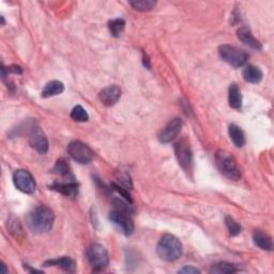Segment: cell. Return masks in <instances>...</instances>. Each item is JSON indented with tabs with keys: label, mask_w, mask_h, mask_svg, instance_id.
Here are the masks:
<instances>
[{
	"label": "cell",
	"mask_w": 274,
	"mask_h": 274,
	"mask_svg": "<svg viewBox=\"0 0 274 274\" xmlns=\"http://www.w3.org/2000/svg\"><path fill=\"white\" fill-rule=\"evenodd\" d=\"M112 205L114 207V210H118V211L128 213V214H131V213L134 212L133 207H132L131 203H129L128 200H125V199L123 200L121 198L115 197L112 200Z\"/></svg>",
	"instance_id": "7402d4cb"
},
{
	"label": "cell",
	"mask_w": 274,
	"mask_h": 274,
	"mask_svg": "<svg viewBox=\"0 0 274 274\" xmlns=\"http://www.w3.org/2000/svg\"><path fill=\"white\" fill-rule=\"evenodd\" d=\"M238 271V269L235 265H231L228 262H220L218 265L212 267L210 272L211 273H219V274H228V273H235Z\"/></svg>",
	"instance_id": "603a6c76"
},
{
	"label": "cell",
	"mask_w": 274,
	"mask_h": 274,
	"mask_svg": "<svg viewBox=\"0 0 274 274\" xmlns=\"http://www.w3.org/2000/svg\"><path fill=\"white\" fill-rule=\"evenodd\" d=\"M86 257L89 263L93 268V270L97 272L105 270L109 263L108 252L103 245L99 243H93L88 246Z\"/></svg>",
	"instance_id": "277c9868"
},
{
	"label": "cell",
	"mask_w": 274,
	"mask_h": 274,
	"mask_svg": "<svg viewBox=\"0 0 274 274\" xmlns=\"http://www.w3.org/2000/svg\"><path fill=\"white\" fill-rule=\"evenodd\" d=\"M228 132H229L230 139L233 140V143L237 147L241 148V147H243L245 145V135L243 133V131H242L238 125L230 124Z\"/></svg>",
	"instance_id": "ffe728a7"
},
{
	"label": "cell",
	"mask_w": 274,
	"mask_h": 274,
	"mask_svg": "<svg viewBox=\"0 0 274 274\" xmlns=\"http://www.w3.org/2000/svg\"><path fill=\"white\" fill-rule=\"evenodd\" d=\"M179 273H186V274H197L200 273L198 269L194 267H184L181 270H179Z\"/></svg>",
	"instance_id": "f1b7e54d"
},
{
	"label": "cell",
	"mask_w": 274,
	"mask_h": 274,
	"mask_svg": "<svg viewBox=\"0 0 274 274\" xmlns=\"http://www.w3.org/2000/svg\"><path fill=\"white\" fill-rule=\"evenodd\" d=\"M253 240H254V243L263 251L273 250L272 238L269 235L262 233V231H255L254 235H253Z\"/></svg>",
	"instance_id": "9a60e30c"
},
{
	"label": "cell",
	"mask_w": 274,
	"mask_h": 274,
	"mask_svg": "<svg viewBox=\"0 0 274 274\" xmlns=\"http://www.w3.org/2000/svg\"><path fill=\"white\" fill-rule=\"evenodd\" d=\"M117 179H118V182H119V186L122 187L124 188H126L129 191L133 186H132V180H131V177L130 175L125 172H119L117 175Z\"/></svg>",
	"instance_id": "83f0119b"
},
{
	"label": "cell",
	"mask_w": 274,
	"mask_h": 274,
	"mask_svg": "<svg viewBox=\"0 0 274 274\" xmlns=\"http://www.w3.org/2000/svg\"><path fill=\"white\" fill-rule=\"evenodd\" d=\"M55 222V214L46 206H39L29 214L28 223L34 233L43 234L50 231Z\"/></svg>",
	"instance_id": "6da1fadb"
},
{
	"label": "cell",
	"mask_w": 274,
	"mask_h": 274,
	"mask_svg": "<svg viewBox=\"0 0 274 274\" xmlns=\"http://www.w3.org/2000/svg\"><path fill=\"white\" fill-rule=\"evenodd\" d=\"M7 71L10 73H14V74H22V68L18 66H11L7 68Z\"/></svg>",
	"instance_id": "f546056e"
},
{
	"label": "cell",
	"mask_w": 274,
	"mask_h": 274,
	"mask_svg": "<svg viewBox=\"0 0 274 274\" xmlns=\"http://www.w3.org/2000/svg\"><path fill=\"white\" fill-rule=\"evenodd\" d=\"M109 221L117 228L121 234L125 236H131L134 233V224L133 221L130 218V214L113 210L109 213Z\"/></svg>",
	"instance_id": "ba28073f"
},
{
	"label": "cell",
	"mask_w": 274,
	"mask_h": 274,
	"mask_svg": "<svg viewBox=\"0 0 274 274\" xmlns=\"http://www.w3.org/2000/svg\"><path fill=\"white\" fill-rule=\"evenodd\" d=\"M156 253L163 260L176 261L182 255V244L177 237L164 235L156 246Z\"/></svg>",
	"instance_id": "7a4b0ae2"
},
{
	"label": "cell",
	"mask_w": 274,
	"mask_h": 274,
	"mask_svg": "<svg viewBox=\"0 0 274 274\" xmlns=\"http://www.w3.org/2000/svg\"><path fill=\"white\" fill-rule=\"evenodd\" d=\"M124 27H125V22L122 18H116L110 20L108 23V28L110 34H112V35L115 36V38H119V36L122 34Z\"/></svg>",
	"instance_id": "44dd1931"
},
{
	"label": "cell",
	"mask_w": 274,
	"mask_h": 274,
	"mask_svg": "<svg viewBox=\"0 0 274 274\" xmlns=\"http://www.w3.org/2000/svg\"><path fill=\"white\" fill-rule=\"evenodd\" d=\"M121 97V90L118 86H108L104 88L103 90L100 92L99 99L105 106H113L116 103L119 101Z\"/></svg>",
	"instance_id": "7c38bea8"
},
{
	"label": "cell",
	"mask_w": 274,
	"mask_h": 274,
	"mask_svg": "<svg viewBox=\"0 0 274 274\" xmlns=\"http://www.w3.org/2000/svg\"><path fill=\"white\" fill-rule=\"evenodd\" d=\"M1 268H2V271H1V273H8V270L6 269V266H4V263H1Z\"/></svg>",
	"instance_id": "4dcf8cb0"
},
{
	"label": "cell",
	"mask_w": 274,
	"mask_h": 274,
	"mask_svg": "<svg viewBox=\"0 0 274 274\" xmlns=\"http://www.w3.org/2000/svg\"><path fill=\"white\" fill-rule=\"evenodd\" d=\"M229 106L235 109H239L242 106V96L239 87L236 84H231L228 90Z\"/></svg>",
	"instance_id": "d6986e66"
},
{
	"label": "cell",
	"mask_w": 274,
	"mask_h": 274,
	"mask_svg": "<svg viewBox=\"0 0 274 274\" xmlns=\"http://www.w3.org/2000/svg\"><path fill=\"white\" fill-rule=\"evenodd\" d=\"M130 4L135 10L138 11H150L156 6V2L154 0H138V1H131Z\"/></svg>",
	"instance_id": "cb8c5ba5"
},
{
	"label": "cell",
	"mask_w": 274,
	"mask_h": 274,
	"mask_svg": "<svg viewBox=\"0 0 274 274\" xmlns=\"http://www.w3.org/2000/svg\"><path fill=\"white\" fill-rule=\"evenodd\" d=\"M56 175L61 176V177H67L70 175V166H68V162L65 159L58 160L56 165L54 166V170H52Z\"/></svg>",
	"instance_id": "484cf974"
},
{
	"label": "cell",
	"mask_w": 274,
	"mask_h": 274,
	"mask_svg": "<svg viewBox=\"0 0 274 274\" xmlns=\"http://www.w3.org/2000/svg\"><path fill=\"white\" fill-rule=\"evenodd\" d=\"M220 56L222 59L227 62L228 65L233 66L234 68H240L243 67L247 59H249V55L246 54L244 51L237 49L235 46L231 45H221L219 49Z\"/></svg>",
	"instance_id": "5b68a950"
},
{
	"label": "cell",
	"mask_w": 274,
	"mask_h": 274,
	"mask_svg": "<svg viewBox=\"0 0 274 274\" xmlns=\"http://www.w3.org/2000/svg\"><path fill=\"white\" fill-rule=\"evenodd\" d=\"M65 90V85L59 81H51L47 83L43 91H42V97L43 98H51L54 96H58Z\"/></svg>",
	"instance_id": "e0dca14e"
},
{
	"label": "cell",
	"mask_w": 274,
	"mask_h": 274,
	"mask_svg": "<svg viewBox=\"0 0 274 274\" xmlns=\"http://www.w3.org/2000/svg\"><path fill=\"white\" fill-rule=\"evenodd\" d=\"M175 154L182 170L186 172H191L193 170V154L191 146L186 137L175 144Z\"/></svg>",
	"instance_id": "8992f818"
},
{
	"label": "cell",
	"mask_w": 274,
	"mask_h": 274,
	"mask_svg": "<svg viewBox=\"0 0 274 274\" xmlns=\"http://www.w3.org/2000/svg\"><path fill=\"white\" fill-rule=\"evenodd\" d=\"M71 118L74 121H77V122H86L89 119V116L85 108L81 106V105H77L72 109Z\"/></svg>",
	"instance_id": "d4e9b609"
},
{
	"label": "cell",
	"mask_w": 274,
	"mask_h": 274,
	"mask_svg": "<svg viewBox=\"0 0 274 274\" xmlns=\"http://www.w3.org/2000/svg\"><path fill=\"white\" fill-rule=\"evenodd\" d=\"M44 266L46 267H57V268H60L62 270L68 271V272H74L75 271V261L72 259L71 257H68V256H63L60 258H56V259H51V260H47L45 261Z\"/></svg>",
	"instance_id": "5bb4252c"
},
{
	"label": "cell",
	"mask_w": 274,
	"mask_h": 274,
	"mask_svg": "<svg viewBox=\"0 0 274 274\" xmlns=\"http://www.w3.org/2000/svg\"><path fill=\"white\" fill-rule=\"evenodd\" d=\"M29 141L33 148H34L39 154H45L49 151V140H47L45 134L39 128L31 132Z\"/></svg>",
	"instance_id": "8fae6325"
},
{
	"label": "cell",
	"mask_w": 274,
	"mask_h": 274,
	"mask_svg": "<svg viewBox=\"0 0 274 274\" xmlns=\"http://www.w3.org/2000/svg\"><path fill=\"white\" fill-rule=\"evenodd\" d=\"M13 181L15 187L20 192L26 194H33L35 191L36 183L33 175L25 170H18L14 172Z\"/></svg>",
	"instance_id": "9c48e42d"
},
{
	"label": "cell",
	"mask_w": 274,
	"mask_h": 274,
	"mask_svg": "<svg viewBox=\"0 0 274 274\" xmlns=\"http://www.w3.org/2000/svg\"><path fill=\"white\" fill-rule=\"evenodd\" d=\"M262 72L260 71L259 68L255 66H247L244 71H243V78L251 84H258L260 83L262 80Z\"/></svg>",
	"instance_id": "ac0fdd59"
},
{
	"label": "cell",
	"mask_w": 274,
	"mask_h": 274,
	"mask_svg": "<svg viewBox=\"0 0 274 274\" xmlns=\"http://www.w3.org/2000/svg\"><path fill=\"white\" fill-rule=\"evenodd\" d=\"M51 189L65 195L67 197H75L78 193V184L74 181L71 182H56L51 187Z\"/></svg>",
	"instance_id": "4fadbf2b"
},
{
	"label": "cell",
	"mask_w": 274,
	"mask_h": 274,
	"mask_svg": "<svg viewBox=\"0 0 274 274\" xmlns=\"http://www.w3.org/2000/svg\"><path fill=\"white\" fill-rule=\"evenodd\" d=\"M225 224H226V227H227L228 231L230 236H238L241 233V225L239 223H237L236 221L231 218V217H226L225 218Z\"/></svg>",
	"instance_id": "4316f807"
},
{
	"label": "cell",
	"mask_w": 274,
	"mask_h": 274,
	"mask_svg": "<svg viewBox=\"0 0 274 274\" xmlns=\"http://www.w3.org/2000/svg\"><path fill=\"white\" fill-rule=\"evenodd\" d=\"M182 129V121L179 118L171 120L164 128H163L159 134V140L163 144H168L176 139L178 135L180 134Z\"/></svg>",
	"instance_id": "30bf717a"
},
{
	"label": "cell",
	"mask_w": 274,
	"mask_h": 274,
	"mask_svg": "<svg viewBox=\"0 0 274 274\" xmlns=\"http://www.w3.org/2000/svg\"><path fill=\"white\" fill-rule=\"evenodd\" d=\"M68 154L75 162L80 164H88L93 159V152L82 141H72L68 146Z\"/></svg>",
	"instance_id": "52a82bcc"
},
{
	"label": "cell",
	"mask_w": 274,
	"mask_h": 274,
	"mask_svg": "<svg viewBox=\"0 0 274 274\" xmlns=\"http://www.w3.org/2000/svg\"><path fill=\"white\" fill-rule=\"evenodd\" d=\"M237 34H238V38L240 39V41L243 42L244 44L249 45L250 47H252V49L261 50L260 42L254 38V35L252 34L251 31L247 28L241 27Z\"/></svg>",
	"instance_id": "2e32d148"
},
{
	"label": "cell",
	"mask_w": 274,
	"mask_h": 274,
	"mask_svg": "<svg viewBox=\"0 0 274 274\" xmlns=\"http://www.w3.org/2000/svg\"><path fill=\"white\" fill-rule=\"evenodd\" d=\"M215 162H217V166L219 171L222 175L226 178L230 179V180H239L241 178V171L240 168L237 164V161L235 157L228 154L227 151L220 150L218 151L217 155H215Z\"/></svg>",
	"instance_id": "3957f363"
}]
</instances>
